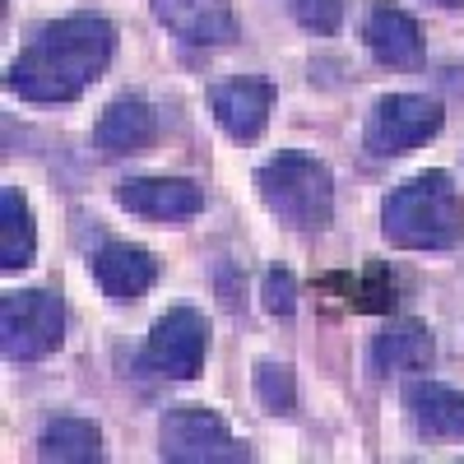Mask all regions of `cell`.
I'll list each match as a JSON object with an SVG mask.
<instances>
[{"instance_id": "obj_1", "label": "cell", "mask_w": 464, "mask_h": 464, "mask_svg": "<svg viewBox=\"0 0 464 464\" xmlns=\"http://www.w3.org/2000/svg\"><path fill=\"white\" fill-rule=\"evenodd\" d=\"M116 56V28L102 14H65L47 24L33 43L10 61L5 84L24 102H74L102 80Z\"/></svg>"}, {"instance_id": "obj_2", "label": "cell", "mask_w": 464, "mask_h": 464, "mask_svg": "<svg viewBox=\"0 0 464 464\" xmlns=\"http://www.w3.org/2000/svg\"><path fill=\"white\" fill-rule=\"evenodd\" d=\"M464 232V205L450 172L432 168L400 181L381 205V237L400 251H450Z\"/></svg>"}, {"instance_id": "obj_3", "label": "cell", "mask_w": 464, "mask_h": 464, "mask_svg": "<svg viewBox=\"0 0 464 464\" xmlns=\"http://www.w3.org/2000/svg\"><path fill=\"white\" fill-rule=\"evenodd\" d=\"M256 196L293 232H325L334 223V177L312 153L284 149L256 168Z\"/></svg>"}, {"instance_id": "obj_4", "label": "cell", "mask_w": 464, "mask_h": 464, "mask_svg": "<svg viewBox=\"0 0 464 464\" xmlns=\"http://www.w3.org/2000/svg\"><path fill=\"white\" fill-rule=\"evenodd\" d=\"M65 339V302L56 288H19L0 302V348L10 362H37Z\"/></svg>"}, {"instance_id": "obj_5", "label": "cell", "mask_w": 464, "mask_h": 464, "mask_svg": "<svg viewBox=\"0 0 464 464\" xmlns=\"http://www.w3.org/2000/svg\"><path fill=\"white\" fill-rule=\"evenodd\" d=\"M159 455L172 464H242L251 459L246 441L227 432V422L205 404H181L159 428Z\"/></svg>"}, {"instance_id": "obj_6", "label": "cell", "mask_w": 464, "mask_h": 464, "mask_svg": "<svg viewBox=\"0 0 464 464\" xmlns=\"http://www.w3.org/2000/svg\"><path fill=\"white\" fill-rule=\"evenodd\" d=\"M446 121L441 102L422 98V93H385L372 116H367V130H362V149L372 159H404L418 144H428Z\"/></svg>"}, {"instance_id": "obj_7", "label": "cell", "mask_w": 464, "mask_h": 464, "mask_svg": "<svg viewBox=\"0 0 464 464\" xmlns=\"http://www.w3.org/2000/svg\"><path fill=\"white\" fill-rule=\"evenodd\" d=\"M209 353V321L196 306H172L168 316L153 321L144 343V367H153L168 381H196Z\"/></svg>"}, {"instance_id": "obj_8", "label": "cell", "mask_w": 464, "mask_h": 464, "mask_svg": "<svg viewBox=\"0 0 464 464\" xmlns=\"http://www.w3.org/2000/svg\"><path fill=\"white\" fill-rule=\"evenodd\" d=\"M116 205L149 223H186L205 209V190L190 177H130L116 186Z\"/></svg>"}, {"instance_id": "obj_9", "label": "cell", "mask_w": 464, "mask_h": 464, "mask_svg": "<svg viewBox=\"0 0 464 464\" xmlns=\"http://www.w3.org/2000/svg\"><path fill=\"white\" fill-rule=\"evenodd\" d=\"M214 107V121L227 140L251 144L265 135L269 126V111H275V84L260 80V74H242V80H227L209 93Z\"/></svg>"}, {"instance_id": "obj_10", "label": "cell", "mask_w": 464, "mask_h": 464, "mask_svg": "<svg viewBox=\"0 0 464 464\" xmlns=\"http://www.w3.org/2000/svg\"><path fill=\"white\" fill-rule=\"evenodd\" d=\"M153 140H159V111L140 93H121L116 102H107L93 126V149L102 159H130V153L153 149Z\"/></svg>"}, {"instance_id": "obj_11", "label": "cell", "mask_w": 464, "mask_h": 464, "mask_svg": "<svg viewBox=\"0 0 464 464\" xmlns=\"http://www.w3.org/2000/svg\"><path fill=\"white\" fill-rule=\"evenodd\" d=\"M149 5L153 19L186 47H223L237 37V19H232L227 0H149Z\"/></svg>"}, {"instance_id": "obj_12", "label": "cell", "mask_w": 464, "mask_h": 464, "mask_svg": "<svg viewBox=\"0 0 464 464\" xmlns=\"http://www.w3.org/2000/svg\"><path fill=\"white\" fill-rule=\"evenodd\" d=\"M89 269L111 302H140L159 279V260L135 242H102L89 256Z\"/></svg>"}, {"instance_id": "obj_13", "label": "cell", "mask_w": 464, "mask_h": 464, "mask_svg": "<svg viewBox=\"0 0 464 464\" xmlns=\"http://www.w3.org/2000/svg\"><path fill=\"white\" fill-rule=\"evenodd\" d=\"M437 358V339L422 321H391L367 348L372 376H400V372H428Z\"/></svg>"}, {"instance_id": "obj_14", "label": "cell", "mask_w": 464, "mask_h": 464, "mask_svg": "<svg viewBox=\"0 0 464 464\" xmlns=\"http://www.w3.org/2000/svg\"><path fill=\"white\" fill-rule=\"evenodd\" d=\"M404 413H409L413 428L432 441L464 437V395L446 381H409L404 385Z\"/></svg>"}, {"instance_id": "obj_15", "label": "cell", "mask_w": 464, "mask_h": 464, "mask_svg": "<svg viewBox=\"0 0 464 464\" xmlns=\"http://www.w3.org/2000/svg\"><path fill=\"white\" fill-rule=\"evenodd\" d=\"M362 43L367 52L391 65V70H413L422 65V28L413 14H404L400 5H376L362 24Z\"/></svg>"}, {"instance_id": "obj_16", "label": "cell", "mask_w": 464, "mask_h": 464, "mask_svg": "<svg viewBox=\"0 0 464 464\" xmlns=\"http://www.w3.org/2000/svg\"><path fill=\"white\" fill-rule=\"evenodd\" d=\"M37 256V227H33V209L28 196L19 186L0 190V269L14 275V269H28Z\"/></svg>"}, {"instance_id": "obj_17", "label": "cell", "mask_w": 464, "mask_h": 464, "mask_svg": "<svg viewBox=\"0 0 464 464\" xmlns=\"http://www.w3.org/2000/svg\"><path fill=\"white\" fill-rule=\"evenodd\" d=\"M37 459L56 464H98L102 459V432L89 418H56L37 437Z\"/></svg>"}, {"instance_id": "obj_18", "label": "cell", "mask_w": 464, "mask_h": 464, "mask_svg": "<svg viewBox=\"0 0 464 464\" xmlns=\"http://www.w3.org/2000/svg\"><path fill=\"white\" fill-rule=\"evenodd\" d=\"M348 297V306H353V312H395V302H400V288H395V279L385 275L381 265H372L362 279H334Z\"/></svg>"}, {"instance_id": "obj_19", "label": "cell", "mask_w": 464, "mask_h": 464, "mask_svg": "<svg viewBox=\"0 0 464 464\" xmlns=\"http://www.w3.org/2000/svg\"><path fill=\"white\" fill-rule=\"evenodd\" d=\"M256 400L265 413L288 418L297 409V391H293V372L284 362H256Z\"/></svg>"}, {"instance_id": "obj_20", "label": "cell", "mask_w": 464, "mask_h": 464, "mask_svg": "<svg viewBox=\"0 0 464 464\" xmlns=\"http://www.w3.org/2000/svg\"><path fill=\"white\" fill-rule=\"evenodd\" d=\"M260 297H265V312L269 316H293L297 312V279L288 275V269H265L260 279Z\"/></svg>"}, {"instance_id": "obj_21", "label": "cell", "mask_w": 464, "mask_h": 464, "mask_svg": "<svg viewBox=\"0 0 464 464\" xmlns=\"http://www.w3.org/2000/svg\"><path fill=\"white\" fill-rule=\"evenodd\" d=\"M293 19L302 28L330 37L339 28V19H343V0H293Z\"/></svg>"}, {"instance_id": "obj_22", "label": "cell", "mask_w": 464, "mask_h": 464, "mask_svg": "<svg viewBox=\"0 0 464 464\" xmlns=\"http://www.w3.org/2000/svg\"><path fill=\"white\" fill-rule=\"evenodd\" d=\"M432 5H441V10H459L464 0H432Z\"/></svg>"}]
</instances>
